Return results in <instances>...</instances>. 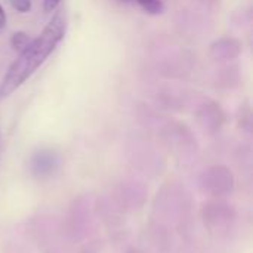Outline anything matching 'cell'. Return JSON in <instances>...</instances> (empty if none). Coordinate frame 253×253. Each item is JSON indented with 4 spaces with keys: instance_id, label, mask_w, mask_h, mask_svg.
<instances>
[{
    "instance_id": "6da1fadb",
    "label": "cell",
    "mask_w": 253,
    "mask_h": 253,
    "mask_svg": "<svg viewBox=\"0 0 253 253\" xmlns=\"http://www.w3.org/2000/svg\"><path fill=\"white\" fill-rule=\"evenodd\" d=\"M65 28H67L65 16L61 12H58L43 28L42 34L36 37L33 42H30L21 50L19 56L9 67L3 79L0 87V95L3 98L15 92L37 71V68L47 59V56L56 49V46L64 39Z\"/></svg>"
},
{
    "instance_id": "7a4b0ae2",
    "label": "cell",
    "mask_w": 253,
    "mask_h": 253,
    "mask_svg": "<svg viewBox=\"0 0 253 253\" xmlns=\"http://www.w3.org/2000/svg\"><path fill=\"white\" fill-rule=\"evenodd\" d=\"M242 46L236 39H221L211 46V55L215 59H233L240 55Z\"/></svg>"
},
{
    "instance_id": "3957f363",
    "label": "cell",
    "mask_w": 253,
    "mask_h": 253,
    "mask_svg": "<svg viewBox=\"0 0 253 253\" xmlns=\"http://www.w3.org/2000/svg\"><path fill=\"white\" fill-rule=\"evenodd\" d=\"M55 166H56V159H55V154L50 151H40L33 157L31 168L37 176L50 175L53 172Z\"/></svg>"
},
{
    "instance_id": "277c9868",
    "label": "cell",
    "mask_w": 253,
    "mask_h": 253,
    "mask_svg": "<svg viewBox=\"0 0 253 253\" xmlns=\"http://www.w3.org/2000/svg\"><path fill=\"white\" fill-rule=\"evenodd\" d=\"M136 1L148 13L157 15V13H160L163 10V1L162 0H136Z\"/></svg>"
},
{
    "instance_id": "5b68a950",
    "label": "cell",
    "mask_w": 253,
    "mask_h": 253,
    "mask_svg": "<svg viewBox=\"0 0 253 253\" xmlns=\"http://www.w3.org/2000/svg\"><path fill=\"white\" fill-rule=\"evenodd\" d=\"M28 43H30V39H28V36H27L24 31L15 33V34L12 36V39H10V46H12V49H15V50H22Z\"/></svg>"
},
{
    "instance_id": "8992f818",
    "label": "cell",
    "mask_w": 253,
    "mask_h": 253,
    "mask_svg": "<svg viewBox=\"0 0 253 253\" xmlns=\"http://www.w3.org/2000/svg\"><path fill=\"white\" fill-rule=\"evenodd\" d=\"M10 4L21 13H25L31 9V0H10Z\"/></svg>"
},
{
    "instance_id": "52a82bcc",
    "label": "cell",
    "mask_w": 253,
    "mask_h": 253,
    "mask_svg": "<svg viewBox=\"0 0 253 253\" xmlns=\"http://www.w3.org/2000/svg\"><path fill=\"white\" fill-rule=\"evenodd\" d=\"M43 7H44V12H52L58 7V4L61 3V0H44L43 1Z\"/></svg>"
},
{
    "instance_id": "ba28073f",
    "label": "cell",
    "mask_w": 253,
    "mask_h": 253,
    "mask_svg": "<svg viewBox=\"0 0 253 253\" xmlns=\"http://www.w3.org/2000/svg\"><path fill=\"white\" fill-rule=\"evenodd\" d=\"M4 25H6V13H4V9L0 4V31L4 28Z\"/></svg>"
},
{
    "instance_id": "9c48e42d",
    "label": "cell",
    "mask_w": 253,
    "mask_h": 253,
    "mask_svg": "<svg viewBox=\"0 0 253 253\" xmlns=\"http://www.w3.org/2000/svg\"><path fill=\"white\" fill-rule=\"evenodd\" d=\"M120 1H129V0H120Z\"/></svg>"
}]
</instances>
